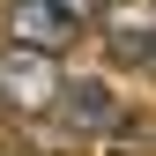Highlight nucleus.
I'll return each mask as SVG.
<instances>
[{"label": "nucleus", "instance_id": "nucleus-1", "mask_svg": "<svg viewBox=\"0 0 156 156\" xmlns=\"http://www.w3.org/2000/svg\"><path fill=\"white\" fill-rule=\"evenodd\" d=\"M52 97H60V60L37 45H0V112L8 119H52Z\"/></svg>", "mask_w": 156, "mask_h": 156}, {"label": "nucleus", "instance_id": "nucleus-2", "mask_svg": "<svg viewBox=\"0 0 156 156\" xmlns=\"http://www.w3.org/2000/svg\"><path fill=\"white\" fill-rule=\"evenodd\" d=\"M126 97L104 82V74H60V97H52V119H60L67 141H104L112 126H119Z\"/></svg>", "mask_w": 156, "mask_h": 156}, {"label": "nucleus", "instance_id": "nucleus-3", "mask_svg": "<svg viewBox=\"0 0 156 156\" xmlns=\"http://www.w3.org/2000/svg\"><path fill=\"white\" fill-rule=\"evenodd\" d=\"M89 30L112 45V60H134V67H141L149 45H156V0H97V23Z\"/></svg>", "mask_w": 156, "mask_h": 156}, {"label": "nucleus", "instance_id": "nucleus-4", "mask_svg": "<svg viewBox=\"0 0 156 156\" xmlns=\"http://www.w3.org/2000/svg\"><path fill=\"white\" fill-rule=\"evenodd\" d=\"M8 37H15V45H37V52H52V60H60V45H74V37H89V30H74L52 0H8Z\"/></svg>", "mask_w": 156, "mask_h": 156}, {"label": "nucleus", "instance_id": "nucleus-5", "mask_svg": "<svg viewBox=\"0 0 156 156\" xmlns=\"http://www.w3.org/2000/svg\"><path fill=\"white\" fill-rule=\"evenodd\" d=\"M104 156H156V119H141V112H119V126L104 134Z\"/></svg>", "mask_w": 156, "mask_h": 156}, {"label": "nucleus", "instance_id": "nucleus-6", "mask_svg": "<svg viewBox=\"0 0 156 156\" xmlns=\"http://www.w3.org/2000/svg\"><path fill=\"white\" fill-rule=\"evenodd\" d=\"M52 8H60L74 30H89V23H97V0H52Z\"/></svg>", "mask_w": 156, "mask_h": 156}, {"label": "nucleus", "instance_id": "nucleus-7", "mask_svg": "<svg viewBox=\"0 0 156 156\" xmlns=\"http://www.w3.org/2000/svg\"><path fill=\"white\" fill-rule=\"evenodd\" d=\"M141 67H149V74H156V45H149V60H141Z\"/></svg>", "mask_w": 156, "mask_h": 156}]
</instances>
